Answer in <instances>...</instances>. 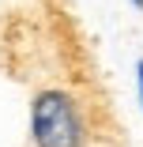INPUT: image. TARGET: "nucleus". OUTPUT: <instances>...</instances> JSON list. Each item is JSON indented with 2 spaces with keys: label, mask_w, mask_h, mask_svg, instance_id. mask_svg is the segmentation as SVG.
I'll list each match as a JSON object with an SVG mask.
<instances>
[{
  "label": "nucleus",
  "mask_w": 143,
  "mask_h": 147,
  "mask_svg": "<svg viewBox=\"0 0 143 147\" xmlns=\"http://www.w3.org/2000/svg\"><path fill=\"white\" fill-rule=\"evenodd\" d=\"M30 140L34 147H83L87 143V121L64 87H45L30 102Z\"/></svg>",
  "instance_id": "obj_1"
},
{
  "label": "nucleus",
  "mask_w": 143,
  "mask_h": 147,
  "mask_svg": "<svg viewBox=\"0 0 143 147\" xmlns=\"http://www.w3.org/2000/svg\"><path fill=\"white\" fill-rule=\"evenodd\" d=\"M136 87H139V102H143V61L136 64Z\"/></svg>",
  "instance_id": "obj_2"
},
{
  "label": "nucleus",
  "mask_w": 143,
  "mask_h": 147,
  "mask_svg": "<svg viewBox=\"0 0 143 147\" xmlns=\"http://www.w3.org/2000/svg\"><path fill=\"white\" fill-rule=\"evenodd\" d=\"M132 4H136V8H143V0H132Z\"/></svg>",
  "instance_id": "obj_3"
}]
</instances>
